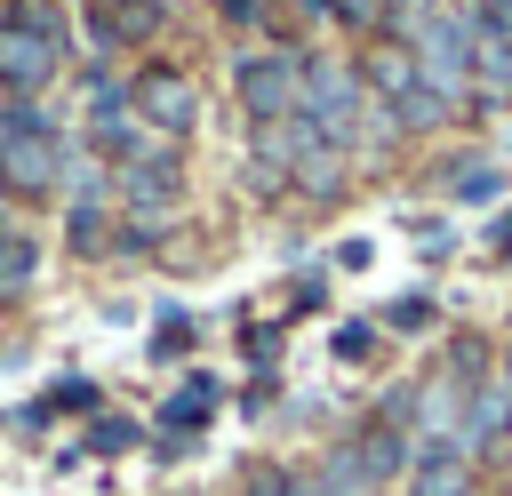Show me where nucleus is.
<instances>
[{
    "label": "nucleus",
    "mask_w": 512,
    "mask_h": 496,
    "mask_svg": "<svg viewBox=\"0 0 512 496\" xmlns=\"http://www.w3.org/2000/svg\"><path fill=\"white\" fill-rule=\"evenodd\" d=\"M128 112H136L160 144H176V136L200 128V80L176 72V64H144V72L128 80Z\"/></svg>",
    "instance_id": "2"
},
{
    "label": "nucleus",
    "mask_w": 512,
    "mask_h": 496,
    "mask_svg": "<svg viewBox=\"0 0 512 496\" xmlns=\"http://www.w3.org/2000/svg\"><path fill=\"white\" fill-rule=\"evenodd\" d=\"M384 328H392V336H416V328H432V296H400V304H384Z\"/></svg>",
    "instance_id": "22"
},
{
    "label": "nucleus",
    "mask_w": 512,
    "mask_h": 496,
    "mask_svg": "<svg viewBox=\"0 0 512 496\" xmlns=\"http://www.w3.org/2000/svg\"><path fill=\"white\" fill-rule=\"evenodd\" d=\"M472 32H480L472 8H456V16L440 8V16L416 32V80H424L432 96H448V104L472 88Z\"/></svg>",
    "instance_id": "3"
},
{
    "label": "nucleus",
    "mask_w": 512,
    "mask_h": 496,
    "mask_svg": "<svg viewBox=\"0 0 512 496\" xmlns=\"http://www.w3.org/2000/svg\"><path fill=\"white\" fill-rule=\"evenodd\" d=\"M440 184H448L456 200H496L504 168H496V160H456V168H440Z\"/></svg>",
    "instance_id": "18"
},
{
    "label": "nucleus",
    "mask_w": 512,
    "mask_h": 496,
    "mask_svg": "<svg viewBox=\"0 0 512 496\" xmlns=\"http://www.w3.org/2000/svg\"><path fill=\"white\" fill-rule=\"evenodd\" d=\"M136 440H144L136 416H96V424H88V448H96V456H120V448H136Z\"/></svg>",
    "instance_id": "21"
},
{
    "label": "nucleus",
    "mask_w": 512,
    "mask_h": 496,
    "mask_svg": "<svg viewBox=\"0 0 512 496\" xmlns=\"http://www.w3.org/2000/svg\"><path fill=\"white\" fill-rule=\"evenodd\" d=\"M112 192H120V208H128V216L168 224V208L184 200V160H176V144H168V152H152V160H136V168H112Z\"/></svg>",
    "instance_id": "6"
},
{
    "label": "nucleus",
    "mask_w": 512,
    "mask_h": 496,
    "mask_svg": "<svg viewBox=\"0 0 512 496\" xmlns=\"http://www.w3.org/2000/svg\"><path fill=\"white\" fill-rule=\"evenodd\" d=\"M0 24H16L32 40H48L56 56H72V8L64 0H0Z\"/></svg>",
    "instance_id": "13"
},
{
    "label": "nucleus",
    "mask_w": 512,
    "mask_h": 496,
    "mask_svg": "<svg viewBox=\"0 0 512 496\" xmlns=\"http://www.w3.org/2000/svg\"><path fill=\"white\" fill-rule=\"evenodd\" d=\"M216 408H224V384H216V376H192V384H176V392H168L160 424H168V432H200Z\"/></svg>",
    "instance_id": "15"
},
{
    "label": "nucleus",
    "mask_w": 512,
    "mask_h": 496,
    "mask_svg": "<svg viewBox=\"0 0 512 496\" xmlns=\"http://www.w3.org/2000/svg\"><path fill=\"white\" fill-rule=\"evenodd\" d=\"M408 400H416V392H392V400H384V408H376V416L352 432V456H360V472H368L376 488H384V480H400V472H408V456H416Z\"/></svg>",
    "instance_id": "5"
},
{
    "label": "nucleus",
    "mask_w": 512,
    "mask_h": 496,
    "mask_svg": "<svg viewBox=\"0 0 512 496\" xmlns=\"http://www.w3.org/2000/svg\"><path fill=\"white\" fill-rule=\"evenodd\" d=\"M336 24H352V32H376V24H384V0H336Z\"/></svg>",
    "instance_id": "26"
},
{
    "label": "nucleus",
    "mask_w": 512,
    "mask_h": 496,
    "mask_svg": "<svg viewBox=\"0 0 512 496\" xmlns=\"http://www.w3.org/2000/svg\"><path fill=\"white\" fill-rule=\"evenodd\" d=\"M56 120L40 112V104H0V136H48Z\"/></svg>",
    "instance_id": "23"
},
{
    "label": "nucleus",
    "mask_w": 512,
    "mask_h": 496,
    "mask_svg": "<svg viewBox=\"0 0 512 496\" xmlns=\"http://www.w3.org/2000/svg\"><path fill=\"white\" fill-rule=\"evenodd\" d=\"M368 344H376V328H344V336H336V352H344V360H360Z\"/></svg>",
    "instance_id": "29"
},
{
    "label": "nucleus",
    "mask_w": 512,
    "mask_h": 496,
    "mask_svg": "<svg viewBox=\"0 0 512 496\" xmlns=\"http://www.w3.org/2000/svg\"><path fill=\"white\" fill-rule=\"evenodd\" d=\"M360 88L368 96H384V104H408L424 80H416V48H400V40H376L368 48V64H360Z\"/></svg>",
    "instance_id": "12"
},
{
    "label": "nucleus",
    "mask_w": 512,
    "mask_h": 496,
    "mask_svg": "<svg viewBox=\"0 0 512 496\" xmlns=\"http://www.w3.org/2000/svg\"><path fill=\"white\" fill-rule=\"evenodd\" d=\"M448 112H456V104H448V96H432V88H416L408 104H392V120H400V128H416V136H424V128H448Z\"/></svg>",
    "instance_id": "20"
},
{
    "label": "nucleus",
    "mask_w": 512,
    "mask_h": 496,
    "mask_svg": "<svg viewBox=\"0 0 512 496\" xmlns=\"http://www.w3.org/2000/svg\"><path fill=\"white\" fill-rule=\"evenodd\" d=\"M160 24H168V0H104V8L88 16V48L112 56V48H128V40H152Z\"/></svg>",
    "instance_id": "9"
},
{
    "label": "nucleus",
    "mask_w": 512,
    "mask_h": 496,
    "mask_svg": "<svg viewBox=\"0 0 512 496\" xmlns=\"http://www.w3.org/2000/svg\"><path fill=\"white\" fill-rule=\"evenodd\" d=\"M472 496H480V488H472Z\"/></svg>",
    "instance_id": "31"
},
{
    "label": "nucleus",
    "mask_w": 512,
    "mask_h": 496,
    "mask_svg": "<svg viewBox=\"0 0 512 496\" xmlns=\"http://www.w3.org/2000/svg\"><path fill=\"white\" fill-rule=\"evenodd\" d=\"M184 344H192V320H184V312H168V320L152 328V352L168 360V352H184Z\"/></svg>",
    "instance_id": "25"
},
{
    "label": "nucleus",
    "mask_w": 512,
    "mask_h": 496,
    "mask_svg": "<svg viewBox=\"0 0 512 496\" xmlns=\"http://www.w3.org/2000/svg\"><path fill=\"white\" fill-rule=\"evenodd\" d=\"M88 152L104 160V168H136V160H152V152H168L136 112H104V120H88Z\"/></svg>",
    "instance_id": "10"
},
{
    "label": "nucleus",
    "mask_w": 512,
    "mask_h": 496,
    "mask_svg": "<svg viewBox=\"0 0 512 496\" xmlns=\"http://www.w3.org/2000/svg\"><path fill=\"white\" fill-rule=\"evenodd\" d=\"M32 272H40V240L32 232H0V296L32 288Z\"/></svg>",
    "instance_id": "17"
},
{
    "label": "nucleus",
    "mask_w": 512,
    "mask_h": 496,
    "mask_svg": "<svg viewBox=\"0 0 512 496\" xmlns=\"http://www.w3.org/2000/svg\"><path fill=\"white\" fill-rule=\"evenodd\" d=\"M296 16H312V24H336V0H296Z\"/></svg>",
    "instance_id": "30"
},
{
    "label": "nucleus",
    "mask_w": 512,
    "mask_h": 496,
    "mask_svg": "<svg viewBox=\"0 0 512 496\" xmlns=\"http://www.w3.org/2000/svg\"><path fill=\"white\" fill-rule=\"evenodd\" d=\"M344 168H352L344 152H328L320 136H304V152H296L288 184H296V192H312V200H336V192H344Z\"/></svg>",
    "instance_id": "14"
},
{
    "label": "nucleus",
    "mask_w": 512,
    "mask_h": 496,
    "mask_svg": "<svg viewBox=\"0 0 512 496\" xmlns=\"http://www.w3.org/2000/svg\"><path fill=\"white\" fill-rule=\"evenodd\" d=\"M504 432H512V376H488V384L472 392V408H464V432H456V440H464V456H488Z\"/></svg>",
    "instance_id": "11"
},
{
    "label": "nucleus",
    "mask_w": 512,
    "mask_h": 496,
    "mask_svg": "<svg viewBox=\"0 0 512 496\" xmlns=\"http://www.w3.org/2000/svg\"><path fill=\"white\" fill-rule=\"evenodd\" d=\"M232 96H240L248 128L296 120V96H304V56H296V48H256V56H232Z\"/></svg>",
    "instance_id": "1"
},
{
    "label": "nucleus",
    "mask_w": 512,
    "mask_h": 496,
    "mask_svg": "<svg viewBox=\"0 0 512 496\" xmlns=\"http://www.w3.org/2000/svg\"><path fill=\"white\" fill-rule=\"evenodd\" d=\"M216 16L248 32V24H264V16H272V0H216Z\"/></svg>",
    "instance_id": "27"
},
{
    "label": "nucleus",
    "mask_w": 512,
    "mask_h": 496,
    "mask_svg": "<svg viewBox=\"0 0 512 496\" xmlns=\"http://www.w3.org/2000/svg\"><path fill=\"white\" fill-rule=\"evenodd\" d=\"M288 496H328V488H320V472H312V464H288Z\"/></svg>",
    "instance_id": "28"
},
{
    "label": "nucleus",
    "mask_w": 512,
    "mask_h": 496,
    "mask_svg": "<svg viewBox=\"0 0 512 496\" xmlns=\"http://www.w3.org/2000/svg\"><path fill=\"white\" fill-rule=\"evenodd\" d=\"M48 408H96V384H88V376H72V384H56V392H48L40 408H32V424H40Z\"/></svg>",
    "instance_id": "24"
},
{
    "label": "nucleus",
    "mask_w": 512,
    "mask_h": 496,
    "mask_svg": "<svg viewBox=\"0 0 512 496\" xmlns=\"http://www.w3.org/2000/svg\"><path fill=\"white\" fill-rule=\"evenodd\" d=\"M64 160H72V144L48 128V136H0V192L8 200H48V192H64Z\"/></svg>",
    "instance_id": "4"
},
{
    "label": "nucleus",
    "mask_w": 512,
    "mask_h": 496,
    "mask_svg": "<svg viewBox=\"0 0 512 496\" xmlns=\"http://www.w3.org/2000/svg\"><path fill=\"white\" fill-rule=\"evenodd\" d=\"M408 496H472V456H464V440H416V456H408Z\"/></svg>",
    "instance_id": "8"
},
{
    "label": "nucleus",
    "mask_w": 512,
    "mask_h": 496,
    "mask_svg": "<svg viewBox=\"0 0 512 496\" xmlns=\"http://www.w3.org/2000/svg\"><path fill=\"white\" fill-rule=\"evenodd\" d=\"M56 72H64V56H56L48 40H32V32L0 24V96H8V104H32Z\"/></svg>",
    "instance_id": "7"
},
{
    "label": "nucleus",
    "mask_w": 512,
    "mask_h": 496,
    "mask_svg": "<svg viewBox=\"0 0 512 496\" xmlns=\"http://www.w3.org/2000/svg\"><path fill=\"white\" fill-rule=\"evenodd\" d=\"M64 248L72 256H112L104 248V200L96 208H64Z\"/></svg>",
    "instance_id": "19"
},
{
    "label": "nucleus",
    "mask_w": 512,
    "mask_h": 496,
    "mask_svg": "<svg viewBox=\"0 0 512 496\" xmlns=\"http://www.w3.org/2000/svg\"><path fill=\"white\" fill-rule=\"evenodd\" d=\"M432 376H448L456 392H480V384H488V336H472V328H464V336H448V352H440V368H432Z\"/></svg>",
    "instance_id": "16"
}]
</instances>
